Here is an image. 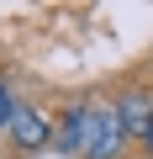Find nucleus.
<instances>
[{
	"label": "nucleus",
	"instance_id": "nucleus-5",
	"mask_svg": "<svg viewBox=\"0 0 153 159\" xmlns=\"http://www.w3.org/2000/svg\"><path fill=\"white\" fill-rule=\"evenodd\" d=\"M16 106H21V101H16V96H11L6 85H0V127H11V117H16Z\"/></svg>",
	"mask_w": 153,
	"mask_h": 159
},
{
	"label": "nucleus",
	"instance_id": "nucleus-6",
	"mask_svg": "<svg viewBox=\"0 0 153 159\" xmlns=\"http://www.w3.org/2000/svg\"><path fill=\"white\" fill-rule=\"evenodd\" d=\"M142 148H148V154H153V133H148V138H142Z\"/></svg>",
	"mask_w": 153,
	"mask_h": 159
},
{
	"label": "nucleus",
	"instance_id": "nucleus-1",
	"mask_svg": "<svg viewBox=\"0 0 153 159\" xmlns=\"http://www.w3.org/2000/svg\"><path fill=\"white\" fill-rule=\"evenodd\" d=\"M121 143H127V133H121L116 106H106V101H85V159H116Z\"/></svg>",
	"mask_w": 153,
	"mask_h": 159
},
{
	"label": "nucleus",
	"instance_id": "nucleus-2",
	"mask_svg": "<svg viewBox=\"0 0 153 159\" xmlns=\"http://www.w3.org/2000/svg\"><path fill=\"white\" fill-rule=\"evenodd\" d=\"M48 138H53V122H48L37 106H16V117H11V143H16L21 154H37V148H48Z\"/></svg>",
	"mask_w": 153,
	"mask_h": 159
},
{
	"label": "nucleus",
	"instance_id": "nucleus-3",
	"mask_svg": "<svg viewBox=\"0 0 153 159\" xmlns=\"http://www.w3.org/2000/svg\"><path fill=\"white\" fill-rule=\"evenodd\" d=\"M116 117H121V133L127 138H148L153 133V96L148 90H127L116 101Z\"/></svg>",
	"mask_w": 153,
	"mask_h": 159
},
{
	"label": "nucleus",
	"instance_id": "nucleus-4",
	"mask_svg": "<svg viewBox=\"0 0 153 159\" xmlns=\"http://www.w3.org/2000/svg\"><path fill=\"white\" fill-rule=\"evenodd\" d=\"M53 148H58V154H85V101L63 111V122H58V133H53Z\"/></svg>",
	"mask_w": 153,
	"mask_h": 159
}]
</instances>
